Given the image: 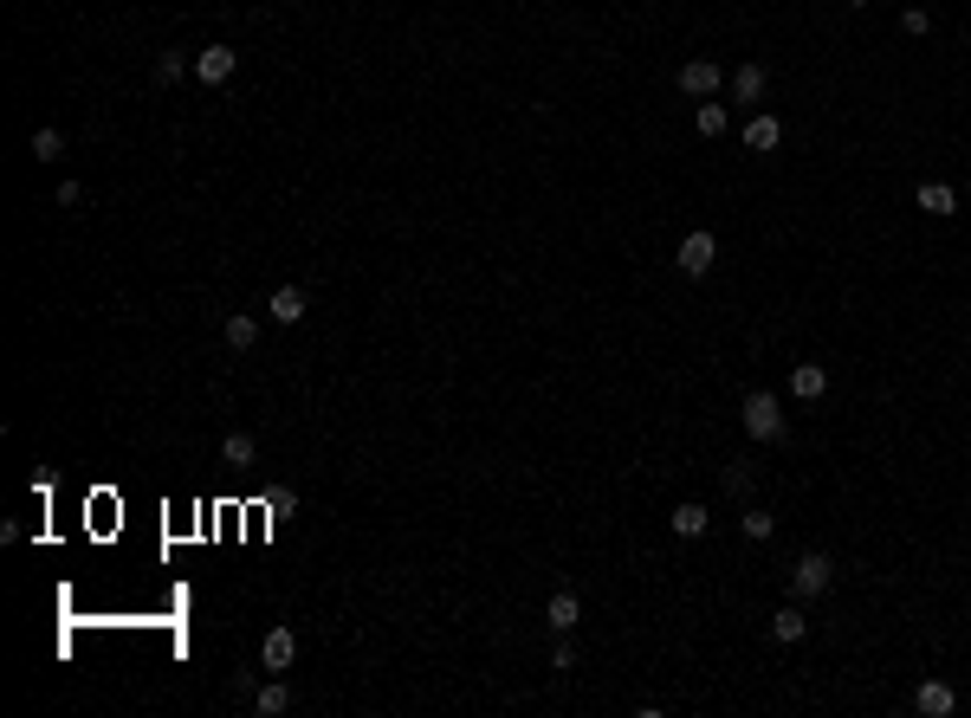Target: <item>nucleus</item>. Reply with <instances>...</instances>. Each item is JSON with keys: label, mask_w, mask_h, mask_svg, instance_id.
Segmentation results:
<instances>
[{"label": "nucleus", "mask_w": 971, "mask_h": 718, "mask_svg": "<svg viewBox=\"0 0 971 718\" xmlns=\"http://www.w3.org/2000/svg\"><path fill=\"white\" fill-rule=\"evenodd\" d=\"M738 414H745V434L758 440V447H777V440L790 434V421H784V402H777L771 389H751V395H745V408H738Z\"/></svg>", "instance_id": "nucleus-1"}, {"label": "nucleus", "mask_w": 971, "mask_h": 718, "mask_svg": "<svg viewBox=\"0 0 971 718\" xmlns=\"http://www.w3.org/2000/svg\"><path fill=\"white\" fill-rule=\"evenodd\" d=\"M836 583V563L823 557V550H810V557H797V570H790V596L797 602H816L823 589Z\"/></svg>", "instance_id": "nucleus-2"}, {"label": "nucleus", "mask_w": 971, "mask_h": 718, "mask_svg": "<svg viewBox=\"0 0 971 718\" xmlns=\"http://www.w3.org/2000/svg\"><path fill=\"white\" fill-rule=\"evenodd\" d=\"M713 259H719V240L706 227H693L687 240H680V253H674V266L687 272V279H706V272H713Z\"/></svg>", "instance_id": "nucleus-3"}, {"label": "nucleus", "mask_w": 971, "mask_h": 718, "mask_svg": "<svg viewBox=\"0 0 971 718\" xmlns=\"http://www.w3.org/2000/svg\"><path fill=\"white\" fill-rule=\"evenodd\" d=\"M234 65H240L234 46H201L195 52V78H201V85H227V78H234Z\"/></svg>", "instance_id": "nucleus-4"}, {"label": "nucleus", "mask_w": 971, "mask_h": 718, "mask_svg": "<svg viewBox=\"0 0 971 718\" xmlns=\"http://www.w3.org/2000/svg\"><path fill=\"white\" fill-rule=\"evenodd\" d=\"M292 660H298V634L292 628H272L266 641H259V667L266 673H292Z\"/></svg>", "instance_id": "nucleus-5"}, {"label": "nucleus", "mask_w": 971, "mask_h": 718, "mask_svg": "<svg viewBox=\"0 0 971 718\" xmlns=\"http://www.w3.org/2000/svg\"><path fill=\"white\" fill-rule=\"evenodd\" d=\"M719 85H726V72H719L713 59H687V65H680V91H687V98H713Z\"/></svg>", "instance_id": "nucleus-6"}, {"label": "nucleus", "mask_w": 971, "mask_h": 718, "mask_svg": "<svg viewBox=\"0 0 971 718\" xmlns=\"http://www.w3.org/2000/svg\"><path fill=\"white\" fill-rule=\"evenodd\" d=\"M913 712H926V718H952V712H959V693H952L946 680H920V693H913Z\"/></svg>", "instance_id": "nucleus-7"}, {"label": "nucleus", "mask_w": 971, "mask_h": 718, "mask_svg": "<svg viewBox=\"0 0 971 718\" xmlns=\"http://www.w3.org/2000/svg\"><path fill=\"white\" fill-rule=\"evenodd\" d=\"M305 311H311V298L298 292V285H279V292L266 298V317H272V324H305Z\"/></svg>", "instance_id": "nucleus-8"}, {"label": "nucleus", "mask_w": 971, "mask_h": 718, "mask_svg": "<svg viewBox=\"0 0 971 718\" xmlns=\"http://www.w3.org/2000/svg\"><path fill=\"white\" fill-rule=\"evenodd\" d=\"M777 143H784V123H777L771 110H758V117L745 123V149H751V156H771Z\"/></svg>", "instance_id": "nucleus-9"}, {"label": "nucleus", "mask_w": 971, "mask_h": 718, "mask_svg": "<svg viewBox=\"0 0 971 718\" xmlns=\"http://www.w3.org/2000/svg\"><path fill=\"white\" fill-rule=\"evenodd\" d=\"M790 395H797V402H823V395H829V369L823 363H797V369H790Z\"/></svg>", "instance_id": "nucleus-10"}, {"label": "nucleus", "mask_w": 971, "mask_h": 718, "mask_svg": "<svg viewBox=\"0 0 971 718\" xmlns=\"http://www.w3.org/2000/svg\"><path fill=\"white\" fill-rule=\"evenodd\" d=\"M920 214L952 220V214H959V188H952V182H920Z\"/></svg>", "instance_id": "nucleus-11"}, {"label": "nucleus", "mask_w": 971, "mask_h": 718, "mask_svg": "<svg viewBox=\"0 0 971 718\" xmlns=\"http://www.w3.org/2000/svg\"><path fill=\"white\" fill-rule=\"evenodd\" d=\"M667 524H674V537H706V531H713V512H706L700 499H687V505L667 512Z\"/></svg>", "instance_id": "nucleus-12"}, {"label": "nucleus", "mask_w": 971, "mask_h": 718, "mask_svg": "<svg viewBox=\"0 0 971 718\" xmlns=\"http://www.w3.org/2000/svg\"><path fill=\"white\" fill-rule=\"evenodd\" d=\"M544 621H551L557 634H570V628H577V621H583V602H577V589H557V596L544 602Z\"/></svg>", "instance_id": "nucleus-13"}, {"label": "nucleus", "mask_w": 971, "mask_h": 718, "mask_svg": "<svg viewBox=\"0 0 971 718\" xmlns=\"http://www.w3.org/2000/svg\"><path fill=\"white\" fill-rule=\"evenodd\" d=\"M771 634H777V641H803V634H810V615H803V602H797V596H790L784 609L771 615Z\"/></svg>", "instance_id": "nucleus-14"}, {"label": "nucleus", "mask_w": 971, "mask_h": 718, "mask_svg": "<svg viewBox=\"0 0 971 718\" xmlns=\"http://www.w3.org/2000/svg\"><path fill=\"white\" fill-rule=\"evenodd\" d=\"M732 98H738V104H758V98H764V65H758V59H745V65L732 72Z\"/></svg>", "instance_id": "nucleus-15"}, {"label": "nucleus", "mask_w": 971, "mask_h": 718, "mask_svg": "<svg viewBox=\"0 0 971 718\" xmlns=\"http://www.w3.org/2000/svg\"><path fill=\"white\" fill-rule=\"evenodd\" d=\"M253 712H259V718H279V712H292V686H285V680L259 686V693H253Z\"/></svg>", "instance_id": "nucleus-16"}, {"label": "nucleus", "mask_w": 971, "mask_h": 718, "mask_svg": "<svg viewBox=\"0 0 971 718\" xmlns=\"http://www.w3.org/2000/svg\"><path fill=\"white\" fill-rule=\"evenodd\" d=\"M227 343H234V350H253V343H259V317L234 311V317H227Z\"/></svg>", "instance_id": "nucleus-17"}, {"label": "nucleus", "mask_w": 971, "mask_h": 718, "mask_svg": "<svg viewBox=\"0 0 971 718\" xmlns=\"http://www.w3.org/2000/svg\"><path fill=\"white\" fill-rule=\"evenodd\" d=\"M693 123H700V136H726V130H732V117H726V104H713V98H706L700 110H693Z\"/></svg>", "instance_id": "nucleus-18"}, {"label": "nucleus", "mask_w": 971, "mask_h": 718, "mask_svg": "<svg viewBox=\"0 0 971 718\" xmlns=\"http://www.w3.org/2000/svg\"><path fill=\"white\" fill-rule=\"evenodd\" d=\"M33 156H39V162H59V156H65V130L39 123V130H33Z\"/></svg>", "instance_id": "nucleus-19"}, {"label": "nucleus", "mask_w": 971, "mask_h": 718, "mask_svg": "<svg viewBox=\"0 0 971 718\" xmlns=\"http://www.w3.org/2000/svg\"><path fill=\"white\" fill-rule=\"evenodd\" d=\"M221 460H227V466H253V460H259L253 434H227V440H221Z\"/></svg>", "instance_id": "nucleus-20"}, {"label": "nucleus", "mask_w": 971, "mask_h": 718, "mask_svg": "<svg viewBox=\"0 0 971 718\" xmlns=\"http://www.w3.org/2000/svg\"><path fill=\"white\" fill-rule=\"evenodd\" d=\"M738 531H745V537H751V544H764V537H771V531H777V518H771V512H764V505H751V512H745V518H738Z\"/></svg>", "instance_id": "nucleus-21"}, {"label": "nucleus", "mask_w": 971, "mask_h": 718, "mask_svg": "<svg viewBox=\"0 0 971 718\" xmlns=\"http://www.w3.org/2000/svg\"><path fill=\"white\" fill-rule=\"evenodd\" d=\"M182 72H188V52H175V46H169V52H156V85H175Z\"/></svg>", "instance_id": "nucleus-22"}, {"label": "nucleus", "mask_w": 971, "mask_h": 718, "mask_svg": "<svg viewBox=\"0 0 971 718\" xmlns=\"http://www.w3.org/2000/svg\"><path fill=\"white\" fill-rule=\"evenodd\" d=\"M900 26H907L913 39H926V33H933V13H926V7H907V13H900Z\"/></svg>", "instance_id": "nucleus-23"}, {"label": "nucleus", "mask_w": 971, "mask_h": 718, "mask_svg": "<svg viewBox=\"0 0 971 718\" xmlns=\"http://www.w3.org/2000/svg\"><path fill=\"white\" fill-rule=\"evenodd\" d=\"M570 667H577V647H570L564 634H557V647H551V673H570Z\"/></svg>", "instance_id": "nucleus-24"}, {"label": "nucleus", "mask_w": 971, "mask_h": 718, "mask_svg": "<svg viewBox=\"0 0 971 718\" xmlns=\"http://www.w3.org/2000/svg\"><path fill=\"white\" fill-rule=\"evenodd\" d=\"M726 486L738 492V499H745V492H751V473H745V466H738V460H732V473H726Z\"/></svg>", "instance_id": "nucleus-25"}, {"label": "nucleus", "mask_w": 971, "mask_h": 718, "mask_svg": "<svg viewBox=\"0 0 971 718\" xmlns=\"http://www.w3.org/2000/svg\"><path fill=\"white\" fill-rule=\"evenodd\" d=\"M849 7H868V0H849Z\"/></svg>", "instance_id": "nucleus-26"}]
</instances>
